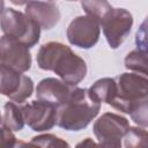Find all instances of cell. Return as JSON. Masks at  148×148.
Masks as SVG:
<instances>
[{
    "mask_svg": "<svg viewBox=\"0 0 148 148\" xmlns=\"http://www.w3.org/2000/svg\"><path fill=\"white\" fill-rule=\"evenodd\" d=\"M36 60L39 68L52 71L72 86H77L87 74L86 61L60 42L43 44L37 52Z\"/></svg>",
    "mask_w": 148,
    "mask_h": 148,
    "instance_id": "obj_1",
    "label": "cell"
},
{
    "mask_svg": "<svg viewBox=\"0 0 148 148\" xmlns=\"http://www.w3.org/2000/svg\"><path fill=\"white\" fill-rule=\"evenodd\" d=\"M98 102L86 88L75 87L65 103L57 108V125L66 131H80L86 128L98 114Z\"/></svg>",
    "mask_w": 148,
    "mask_h": 148,
    "instance_id": "obj_2",
    "label": "cell"
},
{
    "mask_svg": "<svg viewBox=\"0 0 148 148\" xmlns=\"http://www.w3.org/2000/svg\"><path fill=\"white\" fill-rule=\"evenodd\" d=\"M114 79L113 96L109 105L130 113L132 108L148 96V79L138 73H121Z\"/></svg>",
    "mask_w": 148,
    "mask_h": 148,
    "instance_id": "obj_3",
    "label": "cell"
},
{
    "mask_svg": "<svg viewBox=\"0 0 148 148\" xmlns=\"http://www.w3.org/2000/svg\"><path fill=\"white\" fill-rule=\"evenodd\" d=\"M1 29L6 36H9L28 47L35 46L40 37V25L24 13L13 8L2 10Z\"/></svg>",
    "mask_w": 148,
    "mask_h": 148,
    "instance_id": "obj_4",
    "label": "cell"
},
{
    "mask_svg": "<svg viewBox=\"0 0 148 148\" xmlns=\"http://www.w3.org/2000/svg\"><path fill=\"white\" fill-rule=\"evenodd\" d=\"M128 127L130 123L125 117L105 112L95 121L92 130L101 146L119 148L123 146V139Z\"/></svg>",
    "mask_w": 148,
    "mask_h": 148,
    "instance_id": "obj_5",
    "label": "cell"
},
{
    "mask_svg": "<svg viewBox=\"0 0 148 148\" xmlns=\"http://www.w3.org/2000/svg\"><path fill=\"white\" fill-rule=\"evenodd\" d=\"M101 25L110 47L118 49L131 32L133 16L125 8H112Z\"/></svg>",
    "mask_w": 148,
    "mask_h": 148,
    "instance_id": "obj_6",
    "label": "cell"
},
{
    "mask_svg": "<svg viewBox=\"0 0 148 148\" xmlns=\"http://www.w3.org/2000/svg\"><path fill=\"white\" fill-rule=\"evenodd\" d=\"M0 73L1 94L3 96H7L9 99L18 104H22L31 96L34 91V82L31 77L5 65L0 66Z\"/></svg>",
    "mask_w": 148,
    "mask_h": 148,
    "instance_id": "obj_7",
    "label": "cell"
},
{
    "mask_svg": "<svg viewBox=\"0 0 148 148\" xmlns=\"http://www.w3.org/2000/svg\"><path fill=\"white\" fill-rule=\"evenodd\" d=\"M99 25V22L89 15L77 16L67 28V39L74 46L90 49L98 42Z\"/></svg>",
    "mask_w": 148,
    "mask_h": 148,
    "instance_id": "obj_8",
    "label": "cell"
},
{
    "mask_svg": "<svg viewBox=\"0 0 148 148\" xmlns=\"http://www.w3.org/2000/svg\"><path fill=\"white\" fill-rule=\"evenodd\" d=\"M21 108L25 124L35 132L49 131L57 124V108L47 102L36 99Z\"/></svg>",
    "mask_w": 148,
    "mask_h": 148,
    "instance_id": "obj_9",
    "label": "cell"
},
{
    "mask_svg": "<svg viewBox=\"0 0 148 148\" xmlns=\"http://www.w3.org/2000/svg\"><path fill=\"white\" fill-rule=\"evenodd\" d=\"M0 64L18 72H27L31 67V54L29 47L3 35L0 39Z\"/></svg>",
    "mask_w": 148,
    "mask_h": 148,
    "instance_id": "obj_10",
    "label": "cell"
},
{
    "mask_svg": "<svg viewBox=\"0 0 148 148\" xmlns=\"http://www.w3.org/2000/svg\"><path fill=\"white\" fill-rule=\"evenodd\" d=\"M75 86H72L64 80H58L56 77H46L39 81L36 87L37 99L47 102L56 108L60 106L67 101L74 90Z\"/></svg>",
    "mask_w": 148,
    "mask_h": 148,
    "instance_id": "obj_11",
    "label": "cell"
},
{
    "mask_svg": "<svg viewBox=\"0 0 148 148\" xmlns=\"http://www.w3.org/2000/svg\"><path fill=\"white\" fill-rule=\"evenodd\" d=\"M25 14L43 29H52L60 20V10L52 1L32 0L25 6Z\"/></svg>",
    "mask_w": 148,
    "mask_h": 148,
    "instance_id": "obj_12",
    "label": "cell"
},
{
    "mask_svg": "<svg viewBox=\"0 0 148 148\" xmlns=\"http://www.w3.org/2000/svg\"><path fill=\"white\" fill-rule=\"evenodd\" d=\"M24 124H25V121H24L21 105L15 104L13 102H7L3 105L1 125H5L6 127H8L15 132H18L23 128Z\"/></svg>",
    "mask_w": 148,
    "mask_h": 148,
    "instance_id": "obj_13",
    "label": "cell"
},
{
    "mask_svg": "<svg viewBox=\"0 0 148 148\" xmlns=\"http://www.w3.org/2000/svg\"><path fill=\"white\" fill-rule=\"evenodd\" d=\"M124 62L127 69L148 79V52L140 49L133 50L127 53Z\"/></svg>",
    "mask_w": 148,
    "mask_h": 148,
    "instance_id": "obj_14",
    "label": "cell"
},
{
    "mask_svg": "<svg viewBox=\"0 0 148 148\" xmlns=\"http://www.w3.org/2000/svg\"><path fill=\"white\" fill-rule=\"evenodd\" d=\"M113 90H114V79L112 77H103L97 80L90 88L89 91L91 95L101 103H109L112 99L113 96Z\"/></svg>",
    "mask_w": 148,
    "mask_h": 148,
    "instance_id": "obj_15",
    "label": "cell"
},
{
    "mask_svg": "<svg viewBox=\"0 0 148 148\" xmlns=\"http://www.w3.org/2000/svg\"><path fill=\"white\" fill-rule=\"evenodd\" d=\"M81 6L87 15L101 22L112 9L108 0H81Z\"/></svg>",
    "mask_w": 148,
    "mask_h": 148,
    "instance_id": "obj_16",
    "label": "cell"
},
{
    "mask_svg": "<svg viewBox=\"0 0 148 148\" xmlns=\"http://www.w3.org/2000/svg\"><path fill=\"white\" fill-rule=\"evenodd\" d=\"M126 148H148V131L141 127H128L123 139Z\"/></svg>",
    "mask_w": 148,
    "mask_h": 148,
    "instance_id": "obj_17",
    "label": "cell"
},
{
    "mask_svg": "<svg viewBox=\"0 0 148 148\" xmlns=\"http://www.w3.org/2000/svg\"><path fill=\"white\" fill-rule=\"evenodd\" d=\"M131 119L141 127H148V96L139 101L128 113Z\"/></svg>",
    "mask_w": 148,
    "mask_h": 148,
    "instance_id": "obj_18",
    "label": "cell"
},
{
    "mask_svg": "<svg viewBox=\"0 0 148 148\" xmlns=\"http://www.w3.org/2000/svg\"><path fill=\"white\" fill-rule=\"evenodd\" d=\"M29 145L35 147H56V148L69 147V145L65 140L53 134H40L37 136H34L30 140Z\"/></svg>",
    "mask_w": 148,
    "mask_h": 148,
    "instance_id": "obj_19",
    "label": "cell"
},
{
    "mask_svg": "<svg viewBox=\"0 0 148 148\" xmlns=\"http://www.w3.org/2000/svg\"><path fill=\"white\" fill-rule=\"evenodd\" d=\"M135 45L138 49L148 52V16L143 20L135 32Z\"/></svg>",
    "mask_w": 148,
    "mask_h": 148,
    "instance_id": "obj_20",
    "label": "cell"
},
{
    "mask_svg": "<svg viewBox=\"0 0 148 148\" xmlns=\"http://www.w3.org/2000/svg\"><path fill=\"white\" fill-rule=\"evenodd\" d=\"M20 142H17L15 135L13 134V130L6 127L5 125H1V142L0 146L2 148L6 147H17Z\"/></svg>",
    "mask_w": 148,
    "mask_h": 148,
    "instance_id": "obj_21",
    "label": "cell"
},
{
    "mask_svg": "<svg viewBox=\"0 0 148 148\" xmlns=\"http://www.w3.org/2000/svg\"><path fill=\"white\" fill-rule=\"evenodd\" d=\"M81 146H83V147H86V146H96V143H95L90 138H87L84 141L77 143V147H81Z\"/></svg>",
    "mask_w": 148,
    "mask_h": 148,
    "instance_id": "obj_22",
    "label": "cell"
},
{
    "mask_svg": "<svg viewBox=\"0 0 148 148\" xmlns=\"http://www.w3.org/2000/svg\"><path fill=\"white\" fill-rule=\"evenodd\" d=\"M12 3H14V5H16V6H22V5H27V3H29L30 1H32V0H9Z\"/></svg>",
    "mask_w": 148,
    "mask_h": 148,
    "instance_id": "obj_23",
    "label": "cell"
},
{
    "mask_svg": "<svg viewBox=\"0 0 148 148\" xmlns=\"http://www.w3.org/2000/svg\"><path fill=\"white\" fill-rule=\"evenodd\" d=\"M67 1H76V0H67Z\"/></svg>",
    "mask_w": 148,
    "mask_h": 148,
    "instance_id": "obj_24",
    "label": "cell"
}]
</instances>
